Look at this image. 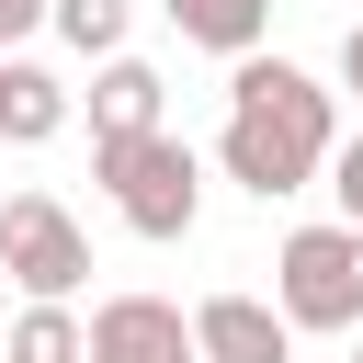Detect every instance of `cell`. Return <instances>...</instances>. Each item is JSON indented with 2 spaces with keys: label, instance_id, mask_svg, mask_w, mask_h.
<instances>
[{
  "label": "cell",
  "instance_id": "obj_4",
  "mask_svg": "<svg viewBox=\"0 0 363 363\" xmlns=\"http://www.w3.org/2000/svg\"><path fill=\"white\" fill-rule=\"evenodd\" d=\"M0 272H11L23 295H79V284H91L79 216H68L57 193H11V204H0Z\"/></svg>",
  "mask_w": 363,
  "mask_h": 363
},
{
  "label": "cell",
  "instance_id": "obj_1",
  "mask_svg": "<svg viewBox=\"0 0 363 363\" xmlns=\"http://www.w3.org/2000/svg\"><path fill=\"white\" fill-rule=\"evenodd\" d=\"M329 136H340V91L329 79H306L295 57H227V125H216V170L238 182V193H261V204H284V193H306L318 182V159H329Z\"/></svg>",
  "mask_w": 363,
  "mask_h": 363
},
{
  "label": "cell",
  "instance_id": "obj_2",
  "mask_svg": "<svg viewBox=\"0 0 363 363\" xmlns=\"http://www.w3.org/2000/svg\"><path fill=\"white\" fill-rule=\"evenodd\" d=\"M91 170L113 193V216L136 238H193L204 216V159L170 136V125H136V136H91Z\"/></svg>",
  "mask_w": 363,
  "mask_h": 363
},
{
  "label": "cell",
  "instance_id": "obj_10",
  "mask_svg": "<svg viewBox=\"0 0 363 363\" xmlns=\"http://www.w3.org/2000/svg\"><path fill=\"white\" fill-rule=\"evenodd\" d=\"M0 363H79V306L68 295H23V318L0 329Z\"/></svg>",
  "mask_w": 363,
  "mask_h": 363
},
{
  "label": "cell",
  "instance_id": "obj_13",
  "mask_svg": "<svg viewBox=\"0 0 363 363\" xmlns=\"http://www.w3.org/2000/svg\"><path fill=\"white\" fill-rule=\"evenodd\" d=\"M34 23H45V0H0V45H23Z\"/></svg>",
  "mask_w": 363,
  "mask_h": 363
},
{
  "label": "cell",
  "instance_id": "obj_7",
  "mask_svg": "<svg viewBox=\"0 0 363 363\" xmlns=\"http://www.w3.org/2000/svg\"><path fill=\"white\" fill-rule=\"evenodd\" d=\"M159 91H170V79H159L147 57L113 45V57L91 68V136H136V125H159Z\"/></svg>",
  "mask_w": 363,
  "mask_h": 363
},
{
  "label": "cell",
  "instance_id": "obj_14",
  "mask_svg": "<svg viewBox=\"0 0 363 363\" xmlns=\"http://www.w3.org/2000/svg\"><path fill=\"white\" fill-rule=\"evenodd\" d=\"M340 91H352V102H363V23H352V34H340Z\"/></svg>",
  "mask_w": 363,
  "mask_h": 363
},
{
  "label": "cell",
  "instance_id": "obj_11",
  "mask_svg": "<svg viewBox=\"0 0 363 363\" xmlns=\"http://www.w3.org/2000/svg\"><path fill=\"white\" fill-rule=\"evenodd\" d=\"M45 23H57L79 57H113V45H125V23H136V0H45Z\"/></svg>",
  "mask_w": 363,
  "mask_h": 363
},
{
  "label": "cell",
  "instance_id": "obj_8",
  "mask_svg": "<svg viewBox=\"0 0 363 363\" xmlns=\"http://www.w3.org/2000/svg\"><path fill=\"white\" fill-rule=\"evenodd\" d=\"M57 125H68V79L34 68V57H0V136L11 147H45Z\"/></svg>",
  "mask_w": 363,
  "mask_h": 363
},
{
  "label": "cell",
  "instance_id": "obj_5",
  "mask_svg": "<svg viewBox=\"0 0 363 363\" xmlns=\"http://www.w3.org/2000/svg\"><path fill=\"white\" fill-rule=\"evenodd\" d=\"M79 363H204V352H193V318L170 295H102L79 318Z\"/></svg>",
  "mask_w": 363,
  "mask_h": 363
},
{
  "label": "cell",
  "instance_id": "obj_9",
  "mask_svg": "<svg viewBox=\"0 0 363 363\" xmlns=\"http://www.w3.org/2000/svg\"><path fill=\"white\" fill-rule=\"evenodd\" d=\"M170 23H182V45H204V57H250L261 34H272V0H159Z\"/></svg>",
  "mask_w": 363,
  "mask_h": 363
},
{
  "label": "cell",
  "instance_id": "obj_12",
  "mask_svg": "<svg viewBox=\"0 0 363 363\" xmlns=\"http://www.w3.org/2000/svg\"><path fill=\"white\" fill-rule=\"evenodd\" d=\"M318 182H329V204L363 227V136H329V159H318Z\"/></svg>",
  "mask_w": 363,
  "mask_h": 363
},
{
  "label": "cell",
  "instance_id": "obj_6",
  "mask_svg": "<svg viewBox=\"0 0 363 363\" xmlns=\"http://www.w3.org/2000/svg\"><path fill=\"white\" fill-rule=\"evenodd\" d=\"M193 352L204 363H295V329L272 295H204L193 306Z\"/></svg>",
  "mask_w": 363,
  "mask_h": 363
},
{
  "label": "cell",
  "instance_id": "obj_3",
  "mask_svg": "<svg viewBox=\"0 0 363 363\" xmlns=\"http://www.w3.org/2000/svg\"><path fill=\"white\" fill-rule=\"evenodd\" d=\"M272 306H284V329H363V227L352 216L295 227L272 250Z\"/></svg>",
  "mask_w": 363,
  "mask_h": 363
},
{
  "label": "cell",
  "instance_id": "obj_15",
  "mask_svg": "<svg viewBox=\"0 0 363 363\" xmlns=\"http://www.w3.org/2000/svg\"><path fill=\"white\" fill-rule=\"evenodd\" d=\"M352 363H363V352H352Z\"/></svg>",
  "mask_w": 363,
  "mask_h": 363
}]
</instances>
